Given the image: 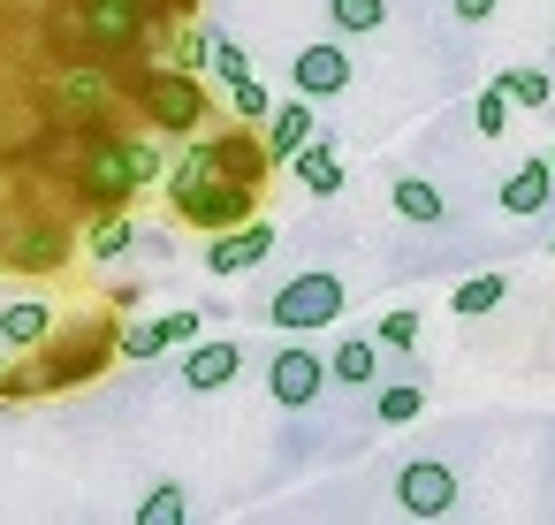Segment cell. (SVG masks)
Returning a JSON list of instances; mask_svg holds the SVG:
<instances>
[{"label": "cell", "mask_w": 555, "mask_h": 525, "mask_svg": "<svg viewBox=\"0 0 555 525\" xmlns=\"http://www.w3.org/2000/svg\"><path fill=\"white\" fill-rule=\"evenodd\" d=\"M77 16L100 47H138L145 39V0H77Z\"/></svg>", "instance_id": "obj_7"}, {"label": "cell", "mask_w": 555, "mask_h": 525, "mask_svg": "<svg viewBox=\"0 0 555 525\" xmlns=\"http://www.w3.org/2000/svg\"><path fill=\"white\" fill-rule=\"evenodd\" d=\"M494 16V0H456V24H487Z\"/></svg>", "instance_id": "obj_30"}, {"label": "cell", "mask_w": 555, "mask_h": 525, "mask_svg": "<svg viewBox=\"0 0 555 525\" xmlns=\"http://www.w3.org/2000/svg\"><path fill=\"white\" fill-rule=\"evenodd\" d=\"M206 62L221 69V85H236V77H251V62H244V54H236L229 39H214V54H206Z\"/></svg>", "instance_id": "obj_29"}, {"label": "cell", "mask_w": 555, "mask_h": 525, "mask_svg": "<svg viewBox=\"0 0 555 525\" xmlns=\"http://www.w3.org/2000/svg\"><path fill=\"white\" fill-rule=\"evenodd\" d=\"M305 138H312V107H282V115H274V138H267V153H274V161H289Z\"/></svg>", "instance_id": "obj_21"}, {"label": "cell", "mask_w": 555, "mask_h": 525, "mask_svg": "<svg viewBox=\"0 0 555 525\" xmlns=\"http://www.w3.org/2000/svg\"><path fill=\"white\" fill-rule=\"evenodd\" d=\"M0 381H9V366H0Z\"/></svg>", "instance_id": "obj_33"}, {"label": "cell", "mask_w": 555, "mask_h": 525, "mask_svg": "<svg viewBox=\"0 0 555 525\" xmlns=\"http://www.w3.org/2000/svg\"><path fill=\"white\" fill-rule=\"evenodd\" d=\"M380 343H388V350H411V343H418V312H388V320H380Z\"/></svg>", "instance_id": "obj_28"}, {"label": "cell", "mask_w": 555, "mask_h": 525, "mask_svg": "<svg viewBox=\"0 0 555 525\" xmlns=\"http://www.w3.org/2000/svg\"><path fill=\"white\" fill-rule=\"evenodd\" d=\"M502 100L509 107H547V77L540 69H502Z\"/></svg>", "instance_id": "obj_23"}, {"label": "cell", "mask_w": 555, "mask_h": 525, "mask_svg": "<svg viewBox=\"0 0 555 525\" xmlns=\"http://www.w3.org/2000/svg\"><path fill=\"white\" fill-rule=\"evenodd\" d=\"M267 320H274L282 335H312V328L343 320V282H335V274H297V282H282V290H274Z\"/></svg>", "instance_id": "obj_3"}, {"label": "cell", "mask_w": 555, "mask_h": 525, "mask_svg": "<svg viewBox=\"0 0 555 525\" xmlns=\"http://www.w3.org/2000/svg\"><path fill=\"white\" fill-rule=\"evenodd\" d=\"M69 259V236L62 229H24L16 244H9V267H31V274H54Z\"/></svg>", "instance_id": "obj_16"}, {"label": "cell", "mask_w": 555, "mask_h": 525, "mask_svg": "<svg viewBox=\"0 0 555 525\" xmlns=\"http://www.w3.org/2000/svg\"><path fill=\"white\" fill-rule=\"evenodd\" d=\"M418 411H426V396H418L411 381H396V388H380V419H388V426H411Z\"/></svg>", "instance_id": "obj_24"}, {"label": "cell", "mask_w": 555, "mask_h": 525, "mask_svg": "<svg viewBox=\"0 0 555 525\" xmlns=\"http://www.w3.org/2000/svg\"><path fill=\"white\" fill-rule=\"evenodd\" d=\"M229 100H236V115H244V123H267V92H259L251 77H236V85H229Z\"/></svg>", "instance_id": "obj_27"}, {"label": "cell", "mask_w": 555, "mask_h": 525, "mask_svg": "<svg viewBox=\"0 0 555 525\" xmlns=\"http://www.w3.org/2000/svg\"><path fill=\"white\" fill-rule=\"evenodd\" d=\"M502 305V274H472L464 290H456V320H479V312H494Z\"/></svg>", "instance_id": "obj_22"}, {"label": "cell", "mask_w": 555, "mask_h": 525, "mask_svg": "<svg viewBox=\"0 0 555 525\" xmlns=\"http://www.w3.org/2000/svg\"><path fill=\"white\" fill-rule=\"evenodd\" d=\"M547 199H555V168H547V161H525V168L502 183V206H509V214H540Z\"/></svg>", "instance_id": "obj_15"}, {"label": "cell", "mask_w": 555, "mask_h": 525, "mask_svg": "<svg viewBox=\"0 0 555 525\" xmlns=\"http://www.w3.org/2000/svg\"><path fill=\"white\" fill-rule=\"evenodd\" d=\"M47 328H54L47 305H9V312H0V335H9L16 350H24V343H47Z\"/></svg>", "instance_id": "obj_19"}, {"label": "cell", "mask_w": 555, "mask_h": 525, "mask_svg": "<svg viewBox=\"0 0 555 525\" xmlns=\"http://www.w3.org/2000/svg\"><path fill=\"white\" fill-rule=\"evenodd\" d=\"M289 77H297V92H305V100H335V92L350 85V54H343V47H305Z\"/></svg>", "instance_id": "obj_11"}, {"label": "cell", "mask_w": 555, "mask_h": 525, "mask_svg": "<svg viewBox=\"0 0 555 525\" xmlns=\"http://www.w3.org/2000/svg\"><path fill=\"white\" fill-rule=\"evenodd\" d=\"M472 123H479L487 138H509V100H502V85H494V92H479V107H472Z\"/></svg>", "instance_id": "obj_25"}, {"label": "cell", "mask_w": 555, "mask_h": 525, "mask_svg": "<svg viewBox=\"0 0 555 525\" xmlns=\"http://www.w3.org/2000/svg\"><path fill=\"white\" fill-rule=\"evenodd\" d=\"M221 168H229L221 138H198L183 153V168H176L168 191H176V214L191 229H236V221H251V183H221Z\"/></svg>", "instance_id": "obj_1"}, {"label": "cell", "mask_w": 555, "mask_h": 525, "mask_svg": "<svg viewBox=\"0 0 555 525\" xmlns=\"http://www.w3.org/2000/svg\"><path fill=\"white\" fill-rule=\"evenodd\" d=\"M547 168H555V145H547Z\"/></svg>", "instance_id": "obj_31"}, {"label": "cell", "mask_w": 555, "mask_h": 525, "mask_svg": "<svg viewBox=\"0 0 555 525\" xmlns=\"http://www.w3.org/2000/svg\"><path fill=\"white\" fill-rule=\"evenodd\" d=\"M145 115H153L160 130H198V115H206V100H198V77H183V69H160V77H145Z\"/></svg>", "instance_id": "obj_5"}, {"label": "cell", "mask_w": 555, "mask_h": 525, "mask_svg": "<svg viewBox=\"0 0 555 525\" xmlns=\"http://www.w3.org/2000/svg\"><path fill=\"white\" fill-rule=\"evenodd\" d=\"M153 176H160V153L145 138H92V153H85V206L122 214V199H138Z\"/></svg>", "instance_id": "obj_2"}, {"label": "cell", "mask_w": 555, "mask_h": 525, "mask_svg": "<svg viewBox=\"0 0 555 525\" xmlns=\"http://www.w3.org/2000/svg\"><path fill=\"white\" fill-rule=\"evenodd\" d=\"M327 381H343V388L380 381V343H373V335H343V343H335V358H327Z\"/></svg>", "instance_id": "obj_13"}, {"label": "cell", "mask_w": 555, "mask_h": 525, "mask_svg": "<svg viewBox=\"0 0 555 525\" xmlns=\"http://www.w3.org/2000/svg\"><path fill=\"white\" fill-rule=\"evenodd\" d=\"M107 100H115V85L92 69V62H69V69H54V115H107Z\"/></svg>", "instance_id": "obj_8"}, {"label": "cell", "mask_w": 555, "mask_h": 525, "mask_svg": "<svg viewBox=\"0 0 555 525\" xmlns=\"http://www.w3.org/2000/svg\"><path fill=\"white\" fill-rule=\"evenodd\" d=\"M176 343H198V312H160V320H130L122 328V358H160Z\"/></svg>", "instance_id": "obj_10"}, {"label": "cell", "mask_w": 555, "mask_h": 525, "mask_svg": "<svg viewBox=\"0 0 555 525\" xmlns=\"http://www.w3.org/2000/svg\"><path fill=\"white\" fill-rule=\"evenodd\" d=\"M115 252H130V221H122V214H107V221L92 229V259H115Z\"/></svg>", "instance_id": "obj_26"}, {"label": "cell", "mask_w": 555, "mask_h": 525, "mask_svg": "<svg viewBox=\"0 0 555 525\" xmlns=\"http://www.w3.org/2000/svg\"><path fill=\"white\" fill-rule=\"evenodd\" d=\"M267 252H274V229H267V221H236V229H214L206 267H214V274H244V267H259Z\"/></svg>", "instance_id": "obj_9"}, {"label": "cell", "mask_w": 555, "mask_h": 525, "mask_svg": "<svg viewBox=\"0 0 555 525\" xmlns=\"http://www.w3.org/2000/svg\"><path fill=\"white\" fill-rule=\"evenodd\" d=\"M0 274H9V259H0Z\"/></svg>", "instance_id": "obj_32"}, {"label": "cell", "mask_w": 555, "mask_h": 525, "mask_svg": "<svg viewBox=\"0 0 555 525\" xmlns=\"http://www.w3.org/2000/svg\"><path fill=\"white\" fill-rule=\"evenodd\" d=\"M327 145H335V138L320 130V138H305V145L289 153V168H297V176H305L320 199H335V191H343V168H335V153H327Z\"/></svg>", "instance_id": "obj_14"}, {"label": "cell", "mask_w": 555, "mask_h": 525, "mask_svg": "<svg viewBox=\"0 0 555 525\" xmlns=\"http://www.w3.org/2000/svg\"><path fill=\"white\" fill-rule=\"evenodd\" d=\"M327 16H335V31L365 39V31H380V24H388V0H327Z\"/></svg>", "instance_id": "obj_17"}, {"label": "cell", "mask_w": 555, "mask_h": 525, "mask_svg": "<svg viewBox=\"0 0 555 525\" xmlns=\"http://www.w3.org/2000/svg\"><path fill=\"white\" fill-rule=\"evenodd\" d=\"M244 373V350L236 343H191V358H183V381L206 396V388H229Z\"/></svg>", "instance_id": "obj_12"}, {"label": "cell", "mask_w": 555, "mask_h": 525, "mask_svg": "<svg viewBox=\"0 0 555 525\" xmlns=\"http://www.w3.org/2000/svg\"><path fill=\"white\" fill-rule=\"evenodd\" d=\"M320 381H327L320 350H274V366H267V388H274V404H289V411L320 404Z\"/></svg>", "instance_id": "obj_6"}, {"label": "cell", "mask_w": 555, "mask_h": 525, "mask_svg": "<svg viewBox=\"0 0 555 525\" xmlns=\"http://www.w3.org/2000/svg\"><path fill=\"white\" fill-rule=\"evenodd\" d=\"M396 502H403L411 517H449V510H456V472L434 464V457H418V464L396 472Z\"/></svg>", "instance_id": "obj_4"}, {"label": "cell", "mask_w": 555, "mask_h": 525, "mask_svg": "<svg viewBox=\"0 0 555 525\" xmlns=\"http://www.w3.org/2000/svg\"><path fill=\"white\" fill-rule=\"evenodd\" d=\"M388 199H396V214H403V221H441V191H434L426 176H403Z\"/></svg>", "instance_id": "obj_18"}, {"label": "cell", "mask_w": 555, "mask_h": 525, "mask_svg": "<svg viewBox=\"0 0 555 525\" xmlns=\"http://www.w3.org/2000/svg\"><path fill=\"white\" fill-rule=\"evenodd\" d=\"M183 517H191V495H183L176 479H168V487H153V495L138 502V525H183Z\"/></svg>", "instance_id": "obj_20"}]
</instances>
